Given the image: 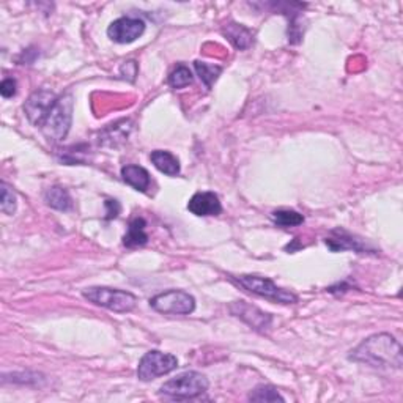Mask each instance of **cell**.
Here are the masks:
<instances>
[{"label":"cell","mask_w":403,"mask_h":403,"mask_svg":"<svg viewBox=\"0 0 403 403\" xmlns=\"http://www.w3.org/2000/svg\"><path fill=\"white\" fill-rule=\"evenodd\" d=\"M350 359L375 368H402V345L391 334H375L357 345Z\"/></svg>","instance_id":"1"},{"label":"cell","mask_w":403,"mask_h":403,"mask_svg":"<svg viewBox=\"0 0 403 403\" xmlns=\"http://www.w3.org/2000/svg\"><path fill=\"white\" fill-rule=\"evenodd\" d=\"M82 297L88 299L90 303L101 308H106L117 314H126V312L134 310L138 304V298L133 293L117 290V288L109 287H90L82 290Z\"/></svg>","instance_id":"2"},{"label":"cell","mask_w":403,"mask_h":403,"mask_svg":"<svg viewBox=\"0 0 403 403\" xmlns=\"http://www.w3.org/2000/svg\"><path fill=\"white\" fill-rule=\"evenodd\" d=\"M207 389L208 379L205 375L198 372H185L164 383L160 389V394L175 400H188L203 394Z\"/></svg>","instance_id":"3"},{"label":"cell","mask_w":403,"mask_h":403,"mask_svg":"<svg viewBox=\"0 0 403 403\" xmlns=\"http://www.w3.org/2000/svg\"><path fill=\"white\" fill-rule=\"evenodd\" d=\"M73 122V96L66 93L57 100L49 117L41 126L43 134L49 140L60 142L66 138Z\"/></svg>","instance_id":"4"},{"label":"cell","mask_w":403,"mask_h":403,"mask_svg":"<svg viewBox=\"0 0 403 403\" xmlns=\"http://www.w3.org/2000/svg\"><path fill=\"white\" fill-rule=\"evenodd\" d=\"M236 283H240L241 287L246 288L247 292L257 294L260 298H265L271 301V303L277 304H294L298 301V297L292 292L285 290V288L277 287L274 282L268 277H260V276H251L244 274L236 277Z\"/></svg>","instance_id":"5"},{"label":"cell","mask_w":403,"mask_h":403,"mask_svg":"<svg viewBox=\"0 0 403 403\" xmlns=\"http://www.w3.org/2000/svg\"><path fill=\"white\" fill-rule=\"evenodd\" d=\"M150 306L164 315H189L196 309V299L183 290H169L153 297Z\"/></svg>","instance_id":"6"},{"label":"cell","mask_w":403,"mask_h":403,"mask_svg":"<svg viewBox=\"0 0 403 403\" xmlns=\"http://www.w3.org/2000/svg\"><path fill=\"white\" fill-rule=\"evenodd\" d=\"M178 367V359L174 355L151 350L142 357L138 367V377L140 382H151L158 377L167 375Z\"/></svg>","instance_id":"7"},{"label":"cell","mask_w":403,"mask_h":403,"mask_svg":"<svg viewBox=\"0 0 403 403\" xmlns=\"http://www.w3.org/2000/svg\"><path fill=\"white\" fill-rule=\"evenodd\" d=\"M57 100L59 98L53 92H49V90H37V92H33L24 104V112L28 122L33 126L41 128L49 117L50 111H53V107L55 106Z\"/></svg>","instance_id":"8"},{"label":"cell","mask_w":403,"mask_h":403,"mask_svg":"<svg viewBox=\"0 0 403 403\" xmlns=\"http://www.w3.org/2000/svg\"><path fill=\"white\" fill-rule=\"evenodd\" d=\"M230 312L238 319L243 320L246 325L254 328L255 331H268L272 323V317L266 312L260 310L255 306L246 303V301H235L230 304Z\"/></svg>","instance_id":"9"},{"label":"cell","mask_w":403,"mask_h":403,"mask_svg":"<svg viewBox=\"0 0 403 403\" xmlns=\"http://www.w3.org/2000/svg\"><path fill=\"white\" fill-rule=\"evenodd\" d=\"M145 22L139 18H120L113 21L107 28V37L118 44H128L142 37Z\"/></svg>","instance_id":"10"},{"label":"cell","mask_w":403,"mask_h":403,"mask_svg":"<svg viewBox=\"0 0 403 403\" xmlns=\"http://www.w3.org/2000/svg\"><path fill=\"white\" fill-rule=\"evenodd\" d=\"M188 209L196 216H218L223 212V205L214 192H197L191 197Z\"/></svg>","instance_id":"11"},{"label":"cell","mask_w":403,"mask_h":403,"mask_svg":"<svg viewBox=\"0 0 403 403\" xmlns=\"http://www.w3.org/2000/svg\"><path fill=\"white\" fill-rule=\"evenodd\" d=\"M326 246L331 249V251H356V252H364L366 251V244L361 240H356L353 235H350L348 232H345L342 229H336L331 232L326 240Z\"/></svg>","instance_id":"12"},{"label":"cell","mask_w":403,"mask_h":403,"mask_svg":"<svg viewBox=\"0 0 403 403\" xmlns=\"http://www.w3.org/2000/svg\"><path fill=\"white\" fill-rule=\"evenodd\" d=\"M223 33L224 37L240 50H244L251 46L254 39L252 30H249V28L244 27L243 24H236V22H229V24L223 28Z\"/></svg>","instance_id":"13"},{"label":"cell","mask_w":403,"mask_h":403,"mask_svg":"<svg viewBox=\"0 0 403 403\" xmlns=\"http://www.w3.org/2000/svg\"><path fill=\"white\" fill-rule=\"evenodd\" d=\"M122 178L126 185L133 186L134 189H138L140 192H145L150 188V174L147 172V169L140 166H134V164H129V166H124L122 169Z\"/></svg>","instance_id":"14"},{"label":"cell","mask_w":403,"mask_h":403,"mask_svg":"<svg viewBox=\"0 0 403 403\" xmlns=\"http://www.w3.org/2000/svg\"><path fill=\"white\" fill-rule=\"evenodd\" d=\"M150 160L160 172L169 175V177H177L180 174V161L177 156H174L170 151L156 150L150 155Z\"/></svg>","instance_id":"15"},{"label":"cell","mask_w":403,"mask_h":403,"mask_svg":"<svg viewBox=\"0 0 403 403\" xmlns=\"http://www.w3.org/2000/svg\"><path fill=\"white\" fill-rule=\"evenodd\" d=\"M145 221L142 218H135L131 221V224L128 227L126 235L123 236V244L126 247H138L144 246L149 241V235L145 232Z\"/></svg>","instance_id":"16"},{"label":"cell","mask_w":403,"mask_h":403,"mask_svg":"<svg viewBox=\"0 0 403 403\" xmlns=\"http://www.w3.org/2000/svg\"><path fill=\"white\" fill-rule=\"evenodd\" d=\"M44 202L50 208L59 209V212H68L73 207L70 192L62 188V186H53V188L46 189V192H44Z\"/></svg>","instance_id":"17"},{"label":"cell","mask_w":403,"mask_h":403,"mask_svg":"<svg viewBox=\"0 0 403 403\" xmlns=\"http://www.w3.org/2000/svg\"><path fill=\"white\" fill-rule=\"evenodd\" d=\"M194 68L197 71V76L200 77V81L205 84L207 88H212L213 84L216 82V79H218L221 76V73H223V68L221 66L205 64V62H200V60L194 62Z\"/></svg>","instance_id":"18"},{"label":"cell","mask_w":403,"mask_h":403,"mask_svg":"<svg viewBox=\"0 0 403 403\" xmlns=\"http://www.w3.org/2000/svg\"><path fill=\"white\" fill-rule=\"evenodd\" d=\"M272 221L277 227H282V229H288V227H297L304 223L303 214H299L298 212H293V209H277L271 214Z\"/></svg>","instance_id":"19"},{"label":"cell","mask_w":403,"mask_h":403,"mask_svg":"<svg viewBox=\"0 0 403 403\" xmlns=\"http://www.w3.org/2000/svg\"><path fill=\"white\" fill-rule=\"evenodd\" d=\"M192 81H194L192 71L185 65H178L169 76V84L172 88H185L191 85Z\"/></svg>","instance_id":"20"},{"label":"cell","mask_w":403,"mask_h":403,"mask_svg":"<svg viewBox=\"0 0 403 403\" xmlns=\"http://www.w3.org/2000/svg\"><path fill=\"white\" fill-rule=\"evenodd\" d=\"M249 400L251 402H283L285 399L277 393L276 388L268 384H262L257 386L251 394H249Z\"/></svg>","instance_id":"21"},{"label":"cell","mask_w":403,"mask_h":403,"mask_svg":"<svg viewBox=\"0 0 403 403\" xmlns=\"http://www.w3.org/2000/svg\"><path fill=\"white\" fill-rule=\"evenodd\" d=\"M0 194H2V198H0V209L5 214H15L16 212V194L15 191L10 188V186L5 183H2L0 186Z\"/></svg>","instance_id":"22"},{"label":"cell","mask_w":403,"mask_h":403,"mask_svg":"<svg viewBox=\"0 0 403 403\" xmlns=\"http://www.w3.org/2000/svg\"><path fill=\"white\" fill-rule=\"evenodd\" d=\"M0 93H2L3 98H11L16 93V81L15 79H5L0 85Z\"/></svg>","instance_id":"23"},{"label":"cell","mask_w":403,"mask_h":403,"mask_svg":"<svg viewBox=\"0 0 403 403\" xmlns=\"http://www.w3.org/2000/svg\"><path fill=\"white\" fill-rule=\"evenodd\" d=\"M120 73H122V76L124 77V75H129V81H134V77H135V75H138V65H135V62H126V64H124L123 66H122V70H120Z\"/></svg>","instance_id":"24"},{"label":"cell","mask_w":403,"mask_h":403,"mask_svg":"<svg viewBox=\"0 0 403 403\" xmlns=\"http://www.w3.org/2000/svg\"><path fill=\"white\" fill-rule=\"evenodd\" d=\"M106 208H107V219L117 218L118 213H120V203L117 200H106Z\"/></svg>","instance_id":"25"}]
</instances>
